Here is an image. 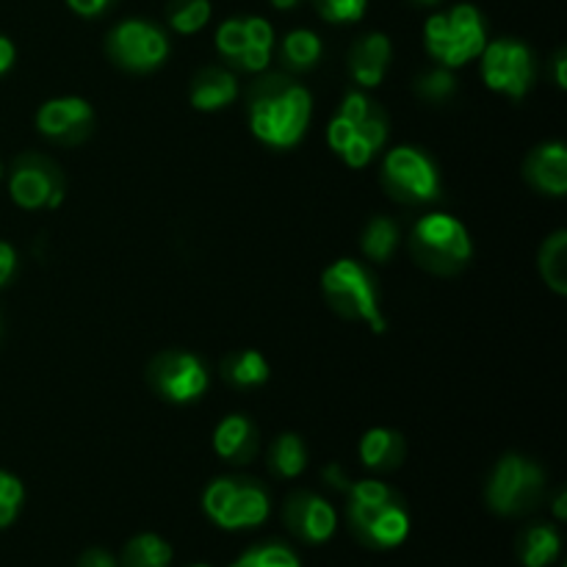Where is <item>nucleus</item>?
<instances>
[{
  "label": "nucleus",
  "instance_id": "obj_1",
  "mask_svg": "<svg viewBox=\"0 0 567 567\" xmlns=\"http://www.w3.org/2000/svg\"><path fill=\"white\" fill-rule=\"evenodd\" d=\"M249 131L260 144L291 150L305 138L313 116V97L286 72L258 78L247 92Z\"/></svg>",
  "mask_w": 567,
  "mask_h": 567
},
{
  "label": "nucleus",
  "instance_id": "obj_2",
  "mask_svg": "<svg viewBox=\"0 0 567 567\" xmlns=\"http://www.w3.org/2000/svg\"><path fill=\"white\" fill-rule=\"evenodd\" d=\"M343 496H347L349 532L358 537L360 546L391 551L408 540L410 513L404 507V498L385 482H352Z\"/></svg>",
  "mask_w": 567,
  "mask_h": 567
},
{
  "label": "nucleus",
  "instance_id": "obj_3",
  "mask_svg": "<svg viewBox=\"0 0 567 567\" xmlns=\"http://www.w3.org/2000/svg\"><path fill=\"white\" fill-rule=\"evenodd\" d=\"M388 133H391V120L385 109L365 92L352 89L343 94L338 114L327 127V142L343 164L363 169L385 147Z\"/></svg>",
  "mask_w": 567,
  "mask_h": 567
},
{
  "label": "nucleus",
  "instance_id": "obj_4",
  "mask_svg": "<svg viewBox=\"0 0 567 567\" xmlns=\"http://www.w3.org/2000/svg\"><path fill=\"white\" fill-rule=\"evenodd\" d=\"M487 44V25L474 3H457L424 22V48L446 70L474 61Z\"/></svg>",
  "mask_w": 567,
  "mask_h": 567
},
{
  "label": "nucleus",
  "instance_id": "obj_5",
  "mask_svg": "<svg viewBox=\"0 0 567 567\" xmlns=\"http://www.w3.org/2000/svg\"><path fill=\"white\" fill-rule=\"evenodd\" d=\"M410 255L421 269L437 277H454L468 266L474 255L468 230L457 216L426 214L410 230Z\"/></svg>",
  "mask_w": 567,
  "mask_h": 567
},
{
  "label": "nucleus",
  "instance_id": "obj_6",
  "mask_svg": "<svg viewBox=\"0 0 567 567\" xmlns=\"http://www.w3.org/2000/svg\"><path fill=\"white\" fill-rule=\"evenodd\" d=\"M321 293L341 319L360 321L369 330H374L377 336L385 332L388 321L382 316L374 277L360 260L341 258L327 266L321 271Z\"/></svg>",
  "mask_w": 567,
  "mask_h": 567
},
{
  "label": "nucleus",
  "instance_id": "obj_7",
  "mask_svg": "<svg viewBox=\"0 0 567 567\" xmlns=\"http://www.w3.org/2000/svg\"><path fill=\"white\" fill-rule=\"evenodd\" d=\"M546 471L524 454H504L485 485V502L502 518L535 513L546 498Z\"/></svg>",
  "mask_w": 567,
  "mask_h": 567
},
{
  "label": "nucleus",
  "instance_id": "obj_8",
  "mask_svg": "<svg viewBox=\"0 0 567 567\" xmlns=\"http://www.w3.org/2000/svg\"><path fill=\"white\" fill-rule=\"evenodd\" d=\"M203 509L219 529L241 532L255 529L269 518L271 498L252 476H221L205 487Z\"/></svg>",
  "mask_w": 567,
  "mask_h": 567
},
{
  "label": "nucleus",
  "instance_id": "obj_9",
  "mask_svg": "<svg viewBox=\"0 0 567 567\" xmlns=\"http://www.w3.org/2000/svg\"><path fill=\"white\" fill-rule=\"evenodd\" d=\"M382 188L402 205H426L441 197V172L426 150L399 144L382 161Z\"/></svg>",
  "mask_w": 567,
  "mask_h": 567
},
{
  "label": "nucleus",
  "instance_id": "obj_10",
  "mask_svg": "<svg viewBox=\"0 0 567 567\" xmlns=\"http://www.w3.org/2000/svg\"><path fill=\"white\" fill-rule=\"evenodd\" d=\"M169 53L172 44L164 28L155 25V22L138 20V17L116 22L109 37H105V55L120 70L133 72V75L155 72L158 66H164Z\"/></svg>",
  "mask_w": 567,
  "mask_h": 567
},
{
  "label": "nucleus",
  "instance_id": "obj_11",
  "mask_svg": "<svg viewBox=\"0 0 567 567\" xmlns=\"http://www.w3.org/2000/svg\"><path fill=\"white\" fill-rule=\"evenodd\" d=\"M482 78L491 92L509 100H524L537 81L535 53L526 42L513 37L493 39L482 50Z\"/></svg>",
  "mask_w": 567,
  "mask_h": 567
},
{
  "label": "nucleus",
  "instance_id": "obj_12",
  "mask_svg": "<svg viewBox=\"0 0 567 567\" xmlns=\"http://www.w3.org/2000/svg\"><path fill=\"white\" fill-rule=\"evenodd\" d=\"M275 44V28L264 17H230L216 28V53L238 72L269 70Z\"/></svg>",
  "mask_w": 567,
  "mask_h": 567
},
{
  "label": "nucleus",
  "instance_id": "obj_13",
  "mask_svg": "<svg viewBox=\"0 0 567 567\" xmlns=\"http://www.w3.org/2000/svg\"><path fill=\"white\" fill-rule=\"evenodd\" d=\"M208 369L203 360L183 349H166L147 365V385L169 404H192L208 391Z\"/></svg>",
  "mask_w": 567,
  "mask_h": 567
},
{
  "label": "nucleus",
  "instance_id": "obj_14",
  "mask_svg": "<svg viewBox=\"0 0 567 567\" xmlns=\"http://www.w3.org/2000/svg\"><path fill=\"white\" fill-rule=\"evenodd\" d=\"M64 172L42 153H22L11 164L9 194L20 208L39 210L64 203Z\"/></svg>",
  "mask_w": 567,
  "mask_h": 567
},
{
  "label": "nucleus",
  "instance_id": "obj_15",
  "mask_svg": "<svg viewBox=\"0 0 567 567\" xmlns=\"http://www.w3.org/2000/svg\"><path fill=\"white\" fill-rule=\"evenodd\" d=\"M94 109L89 100L66 94V97H53L42 103L37 111V127L48 142L61 144V147H78L86 142L94 131Z\"/></svg>",
  "mask_w": 567,
  "mask_h": 567
},
{
  "label": "nucleus",
  "instance_id": "obj_16",
  "mask_svg": "<svg viewBox=\"0 0 567 567\" xmlns=\"http://www.w3.org/2000/svg\"><path fill=\"white\" fill-rule=\"evenodd\" d=\"M282 524L308 546H321L330 540L338 529V515L327 498L313 491H293L282 504Z\"/></svg>",
  "mask_w": 567,
  "mask_h": 567
},
{
  "label": "nucleus",
  "instance_id": "obj_17",
  "mask_svg": "<svg viewBox=\"0 0 567 567\" xmlns=\"http://www.w3.org/2000/svg\"><path fill=\"white\" fill-rule=\"evenodd\" d=\"M393 59L391 39L382 31H369L354 39L349 48V75L360 89H377L385 81V72Z\"/></svg>",
  "mask_w": 567,
  "mask_h": 567
},
{
  "label": "nucleus",
  "instance_id": "obj_18",
  "mask_svg": "<svg viewBox=\"0 0 567 567\" xmlns=\"http://www.w3.org/2000/svg\"><path fill=\"white\" fill-rule=\"evenodd\" d=\"M524 181L548 197L567 194V147L563 142H543L526 155Z\"/></svg>",
  "mask_w": 567,
  "mask_h": 567
},
{
  "label": "nucleus",
  "instance_id": "obj_19",
  "mask_svg": "<svg viewBox=\"0 0 567 567\" xmlns=\"http://www.w3.org/2000/svg\"><path fill=\"white\" fill-rule=\"evenodd\" d=\"M260 449V432L249 415L230 413L216 424L214 452L230 465L252 463Z\"/></svg>",
  "mask_w": 567,
  "mask_h": 567
},
{
  "label": "nucleus",
  "instance_id": "obj_20",
  "mask_svg": "<svg viewBox=\"0 0 567 567\" xmlns=\"http://www.w3.org/2000/svg\"><path fill=\"white\" fill-rule=\"evenodd\" d=\"M188 97L197 111H221L238 97V78L225 66H203L192 78Z\"/></svg>",
  "mask_w": 567,
  "mask_h": 567
},
{
  "label": "nucleus",
  "instance_id": "obj_21",
  "mask_svg": "<svg viewBox=\"0 0 567 567\" xmlns=\"http://www.w3.org/2000/svg\"><path fill=\"white\" fill-rule=\"evenodd\" d=\"M358 454L365 468L377 471V474H388V471H396L404 463L408 443H404L402 432L391 430V426H374V430L360 437Z\"/></svg>",
  "mask_w": 567,
  "mask_h": 567
},
{
  "label": "nucleus",
  "instance_id": "obj_22",
  "mask_svg": "<svg viewBox=\"0 0 567 567\" xmlns=\"http://www.w3.org/2000/svg\"><path fill=\"white\" fill-rule=\"evenodd\" d=\"M563 554V537L557 526L532 524L518 537V559L524 567H548Z\"/></svg>",
  "mask_w": 567,
  "mask_h": 567
},
{
  "label": "nucleus",
  "instance_id": "obj_23",
  "mask_svg": "<svg viewBox=\"0 0 567 567\" xmlns=\"http://www.w3.org/2000/svg\"><path fill=\"white\" fill-rule=\"evenodd\" d=\"M269 360L258 352V349H241V352L227 354L225 363H221V380L230 388H260L269 382Z\"/></svg>",
  "mask_w": 567,
  "mask_h": 567
},
{
  "label": "nucleus",
  "instance_id": "obj_24",
  "mask_svg": "<svg viewBox=\"0 0 567 567\" xmlns=\"http://www.w3.org/2000/svg\"><path fill=\"white\" fill-rule=\"evenodd\" d=\"M324 44L310 28H293L280 42V61L288 72H310L321 61Z\"/></svg>",
  "mask_w": 567,
  "mask_h": 567
},
{
  "label": "nucleus",
  "instance_id": "obj_25",
  "mask_svg": "<svg viewBox=\"0 0 567 567\" xmlns=\"http://www.w3.org/2000/svg\"><path fill=\"white\" fill-rule=\"evenodd\" d=\"M308 468V446L297 432H282L269 449V471L280 480H297Z\"/></svg>",
  "mask_w": 567,
  "mask_h": 567
},
{
  "label": "nucleus",
  "instance_id": "obj_26",
  "mask_svg": "<svg viewBox=\"0 0 567 567\" xmlns=\"http://www.w3.org/2000/svg\"><path fill=\"white\" fill-rule=\"evenodd\" d=\"M120 567H169L172 565V546L164 537L153 535V532H144V535L131 537L122 548Z\"/></svg>",
  "mask_w": 567,
  "mask_h": 567
},
{
  "label": "nucleus",
  "instance_id": "obj_27",
  "mask_svg": "<svg viewBox=\"0 0 567 567\" xmlns=\"http://www.w3.org/2000/svg\"><path fill=\"white\" fill-rule=\"evenodd\" d=\"M399 225L391 216H374L369 225L363 227V236H360V252L365 255L374 264H388L393 258L399 247Z\"/></svg>",
  "mask_w": 567,
  "mask_h": 567
},
{
  "label": "nucleus",
  "instance_id": "obj_28",
  "mask_svg": "<svg viewBox=\"0 0 567 567\" xmlns=\"http://www.w3.org/2000/svg\"><path fill=\"white\" fill-rule=\"evenodd\" d=\"M540 277L554 293L565 297L567 293V230H557L546 238L537 255Z\"/></svg>",
  "mask_w": 567,
  "mask_h": 567
},
{
  "label": "nucleus",
  "instance_id": "obj_29",
  "mask_svg": "<svg viewBox=\"0 0 567 567\" xmlns=\"http://www.w3.org/2000/svg\"><path fill=\"white\" fill-rule=\"evenodd\" d=\"M214 6L210 0H169L166 3V22L175 33H199L210 22Z\"/></svg>",
  "mask_w": 567,
  "mask_h": 567
},
{
  "label": "nucleus",
  "instance_id": "obj_30",
  "mask_svg": "<svg viewBox=\"0 0 567 567\" xmlns=\"http://www.w3.org/2000/svg\"><path fill=\"white\" fill-rule=\"evenodd\" d=\"M230 567H302V563H299L297 551H293L291 546L277 540H266L247 548Z\"/></svg>",
  "mask_w": 567,
  "mask_h": 567
},
{
  "label": "nucleus",
  "instance_id": "obj_31",
  "mask_svg": "<svg viewBox=\"0 0 567 567\" xmlns=\"http://www.w3.org/2000/svg\"><path fill=\"white\" fill-rule=\"evenodd\" d=\"M415 94L426 103H446L457 92V78L452 75V70L446 66H435V70H426L415 78L413 83Z\"/></svg>",
  "mask_w": 567,
  "mask_h": 567
},
{
  "label": "nucleus",
  "instance_id": "obj_32",
  "mask_svg": "<svg viewBox=\"0 0 567 567\" xmlns=\"http://www.w3.org/2000/svg\"><path fill=\"white\" fill-rule=\"evenodd\" d=\"M313 9L330 25H349L363 20L369 0H313Z\"/></svg>",
  "mask_w": 567,
  "mask_h": 567
},
{
  "label": "nucleus",
  "instance_id": "obj_33",
  "mask_svg": "<svg viewBox=\"0 0 567 567\" xmlns=\"http://www.w3.org/2000/svg\"><path fill=\"white\" fill-rule=\"evenodd\" d=\"M22 502H25V487L9 471H0V529L11 526L20 515Z\"/></svg>",
  "mask_w": 567,
  "mask_h": 567
},
{
  "label": "nucleus",
  "instance_id": "obj_34",
  "mask_svg": "<svg viewBox=\"0 0 567 567\" xmlns=\"http://www.w3.org/2000/svg\"><path fill=\"white\" fill-rule=\"evenodd\" d=\"M66 6L83 20H94V17H103L105 11L114 9L116 0H66Z\"/></svg>",
  "mask_w": 567,
  "mask_h": 567
},
{
  "label": "nucleus",
  "instance_id": "obj_35",
  "mask_svg": "<svg viewBox=\"0 0 567 567\" xmlns=\"http://www.w3.org/2000/svg\"><path fill=\"white\" fill-rule=\"evenodd\" d=\"M321 480H324L330 487H336L338 493H347L349 485H352V480H349L347 471H343L341 463L324 465V468H321Z\"/></svg>",
  "mask_w": 567,
  "mask_h": 567
},
{
  "label": "nucleus",
  "instance_id": "obj_36",
  "mask_svg": "<svg viewBox=\"0 0 567 567\" xmlns=\"http://www.w3.org/2000/svg\"><path fill=\"white\" fill-rule=\"evenodd\" d=\"M75 567H120V565H116L114 554H109L105 548H89V551H83L81 557H78Z\"/></svg>",
  "mask_w": 567,
  "mask_h": 567
},
{
  "label": "nucleus",
  "instance_id": "obj_37",
  "mask_svg": "<svg viewBox=\"0 0 567 567\" xmlns=\"http://www.w3.org/2000/svg\"><path fill=\"white\" fill-rule=\"evenodd\" d=\"M17 271V252L11 244L0 241V288L11 280V275Z\"/></svg>",
  "mask_w": 567,
  "mask_h": 567
},
{
  "label": "nucleus",
  "instance_id": "obj_38",
  "mask_svg": "<svg viewBox=\"0 0 567 567\" xmlns=\"http://www.w3.org/2000/svg\"><path fill=\"white\" fill-rule=\"evenodd\" d=\"M14 61H17L14 42H11L6 33H0V75H6V72L11 70V66H14Z\"/></svg>",
  "mask_w": 567,
  "mask_h": 567
},
{
  "label": "nucleus",
  "instance_id": "obj_39",
  "mask_svg": "<svg viewBox=\"0 0 567 567\" xmlns=\"http://www.w3.org/2000/svg\"><path fill=\"white\" fill-rule=\"evenodd\" d=\"M554 78H557L559 89H567V53L565 50H557V55H554Z\"/></svg>",
  "mask_w": 567,
  "mask_h": 567
},
{
  "label": "nucleus",
  "instance_id": "obj_40",
  "mask_svg": "<svg viewBox=\"0 0 567 567\" xmlns=\"http://www.w3.org/2000/svg\"><path fill=\"white\" fill-rule=\"evenodd\" d=\"M554 518L565 520L567 518V493L559 491L557 498H554Z\"/></svg>",
  "mask_w": 567,
  "mask_h": 567
},
{
  "label": "nucleus",
  "instance_id": "obj_41",
  "mask_svg": "<svg viewBox=\"0 0 567 567\" xmlns=\"http://www.w3.org/2000/svg\"><path fill=\"white\" fill-rule=\"evenodd\" d=\"M269 3L275 6L277 11H293L299 3H302V0H269Z\"/></svg>",
  "mask_w": 567,
  "mask_h": 567
},
{
  "label": "nucleus",
  "instance_id": "obj_42",
  "mask_svg": "<svg viewBox=\"0 0 567 567\" xmlns=\"http://www.w3.org/2000/svg\"><path fill=\"white\" fill-rule=\"evenodd\" d=\"M413 6H419V9H432V6H441L443 0H410Z\"/></svg>",
  "mask_w": 567,
  "mask_h": 567
},
{
  "label": "nucleus",
  "instance_id": "obj_43",
  "mask_svg": "<svg viewBox=\"0 0 567 567\" xmlns=\"http://www.w3.org/2000/svg\"><path fill=\"white\" fill-rule=\"evenodd\" d=\"M192 567H210V565H203V563H199V565H192Z\"/></svg>",
  "mask_w": 567,
  "mask_h": 567
},
{
  "label": "nucleus",
  "instance_id": "obj_44",
  "mask_svg": "<svg viewBox=\"0 0 567 567\" xmlns=\"http://www.w3.org/2000/svg\"><path fill=\"white\" fill-rule=\"evenodd\" d=\"M0 177H3V166H0Z\"/></svg>",
  "mask_w": 567,
  "mask_h": 567
},
{
  "label": "nucleus",
  "instance_id": "obj_45",
  "mask_svg": "<svg viewBox=\"0 0 567 567\" xmlns=\"http://www.w3.org/2000/svg\"><path fill=\"white\" fill-rule=\"evenodd\" d=\"M0 332H3V324H0Z\"/></svg>",
  "mask_w": 567,
  "mask_h": 567
}]
</instances>
